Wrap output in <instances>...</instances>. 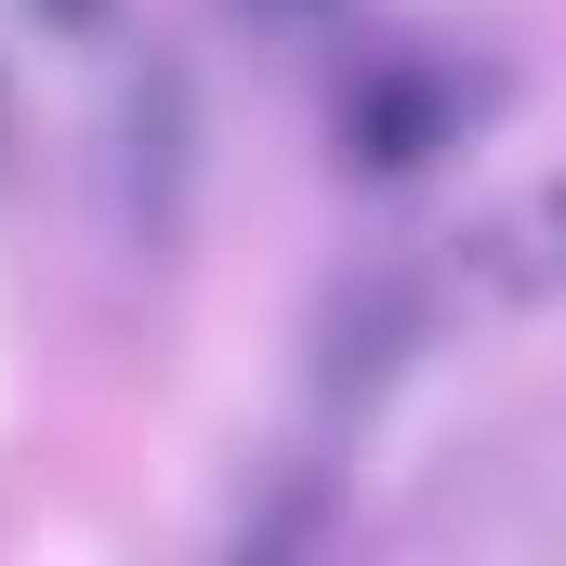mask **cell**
Returning <instances> with one entry per match:
<instances>
[{
    "label": "cell",
    "mask_w": 566,
    "mask_h": 566,
    "mask_svg": "<svg viewBox=\"0 0 566 566\" xmlns=\"http://www.w3.org/2000/svg\"><path fill=\"white\" fill-rule=\"evenodd\" d=\"M501 251H514V277H527V290H554V277H566V185L514 211V238H501Z\"/></svg>",
    "instance_id": "cell-1"
}]
</instances>
